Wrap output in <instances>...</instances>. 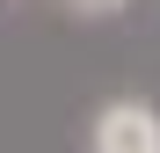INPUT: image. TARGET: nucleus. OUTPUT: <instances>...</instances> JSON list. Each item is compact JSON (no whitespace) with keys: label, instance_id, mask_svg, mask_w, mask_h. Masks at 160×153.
<instances>
[{"label":"nucleus","instance_id":"nucleus-1","mask_svg":"<svg viewBox=\"0 0 160 153\" xmlns=\"http://www.w3.org/2000/svg\"><path fill=\"white\" fill-rule=\"evenodd\" d=\"M95 153H160V117L146 102H109L95 117Z\"/></svg>","mask_w":160,"mask_h":153},{"label":"nucleus","instance_id":"nucleus-2","mask_svg":"<svg viewBox=\"0 0 160 153\" xmlns=\"http://www.w3.org/2000/svg\"><path fill=\"white\" fill-rule=\"evenodd\" d=\"M73 8H80V15H117L124 0H73Z\"/></svg>","mask_w":160,"mask_h":153}]
</instances>
